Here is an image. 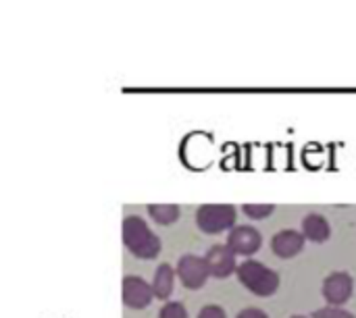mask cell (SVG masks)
I'll return each instance as SVG.
<instances>
[{
    "mask_svg": "<svg viewBox=\"0 0 356 318\" xmlns=\"http://www.w3.org/2000/svg\"><path fill=\"white\" fill-rule=\"evenodd\" d=\"M123 244L140 260H152L161 254V237L154 235L142 217H125L123 221Z\"/></svg>",
    "mask_w": 356,
    "mask_h": 318,
    "instance_id": "1",
    "label": "cell"
},
{
    "mask_svg": "<svg viewBox=\"0 0 356 318\" xmlns=\"http://www.w3.org/2000/svg\"><path fill=\"white\" fill-rule=\"evenodd\" d=\"M236 275H238L240 283L254 296L269 298L280 290V275L259 260H252V258L244 260L238 267Z\"/></svg>",
    "mask_w": 356,
    "mask_h": 318,
    "instance_id": "2",
    "label": "cell"
},
{
    "mask_svg": "<svg viewBox=\"0 0 356 318\" xmlns=\"http://www.w3.org/2000/svg\"><path fill=\"white\" fill-rule=\"evenodd\" d=\"M236 206L232 204H204L196 210V225L207 235H219L236 227Z\"/></svg>",
    "mask_w": 356,
    "mask_h": 318,
    "instance_id": "3",
    "label": "cell"
},
{
    "mask_svg": "<svg viewBox=\"0 0 356 318\" xmlns=\"http://www.w3.org/2000/svg\"><path fill=\"white\" fill-rule=\"evenodd\" d=\"M181 285L186 290H200L204 287V283L211 277V269L204 256H196V254H186L177 260V269H175Z\"/></svg>",
    "mask_w": 356,
    "mask_h": 318,
    "instance_id": "4",
    "label": "cell"
},
{
    "mask_svg": "<svg viewBox=\"0 0 356 318\" xmlns=\"http://www.w3.org/2000/svg\"><path fill=\"white\" fill-rule=\"evenodd\" d=\"M227 246L232 248V252L236 256H252L261 250L263 246V235L259 229L250 227V225H236L229 233H227Z\"/></svg>",
    "mask_w": 356,
    "mask_h": 318,
    "instance_id": "5",
    "label": "cell"
},
{
    "mask_svg": "<svg viewBox=\"0 0 356 318\" xmlns=\"http://www.w3.org/2000/svg\"><path fill=\"white\" fill-rule=\"evenodd\" d=\"M355 292V281L348 273L344 271H338V273H332L325 277L323 281V298L327 302V306H336V308H342L350 296Z\"/></svg>",
    "mask_w": 356,
    "mask_h": 318,
    "instance_id": "6",
    "label": "cell"
},
{
    "mask_svg": "<svg viewBox=\"0 0 356 318\" xmlns=\"http://www.w3.org/2000/svg\"><path fill=\"white\" fill-rule=\"evenodd\" d=\"M152 300H154V292L148 281H144L142 277H136V275H127L123 279V304L127 308L144 310L150 306Z\"/></svg>",
    "mask_w": 356,
    "mask_h": 318,
    "instance_id": "7",
    "label": "cell"
},
{
    "mask_svg": "<svg viewBox=\"0 0 356 318\" xmlns=\"http://www.w3.org/2000/svg\"><path fill=\"white\" fill-rule=\"evenodd\" d=\"M204 258L209 262L211 277H215V279H227L240 267L236 262V254L232 252V248L227 244H215V246H211L209 252L204 254Z\"/></svg>",
    "mask_w": 356,
    "mask_h": 318,
    "instance_id": "8",
    "label": "cell"
},
{
    "mask_svg": "<svg viewBox=\"0 0 356 318\" xmlns=\"http://www.w3.org/2000/svg\"><path fill=\"white\" fill-rule=\"evenodd\" d=\"M305 235L302 231H296V229H284V231H277L271 240V250L277 258H294L298 256L302 250H305Z\"/></svg>",
    "mask_w": 356,
    "mask_h": 318,
    "instance_id": "9",
    "label": "cell"
},
{
    "mask_svg": "<svg viewBox=\"0 0 356 318\" xmlns=\"http://www.w3.org/2000/svg\"><path fill=\"white\" fill-rule=\"evenodd\" d=\"M302 235L313 244H323L332 237V225L323 215L311 212L302 219Z\"/></svg>",
    "mask_w": 356,
    "mask_h": 318,
    "instance_id": "10",
    "label": "cell"
},
{
    "mask_svg": "<svg viewBox=\"0 0 356 318\" xmlns=\"http://www.w3.org/2000/svg\"><path fill=\"white\" fill-rule=\"evenodd\" d=\"M175 277H177V273H175L169 265H159V269H156V273H154V279H152V283H150L156 300L167 302V298H171L173 285H175Z\"/></svg>",
    "mask_w": 356,
    "mask_h": 318,
    "instance_id": "11",
    "label": "cell"
},
{
    "mask_svg": "<svg viewBox=\"0 0 356 318\" xmlns=\"http://www.w3.org/2000/svg\"><path fill=\"white\" fill-rule=\"evenodd\" d=\"M148 215L156 225H173L181 217V208L177 204H150Z\"/></svg>",
    "mask_w": 356,
    "mask_h": 318,
    "instance_id": "12",
    "label": "cell"
},
{
    "mask_svg": "<svg viewBox=\"0 0 356 318\" xmlns=\"http://www.w3.org/2000/svg\"><path fill=\"white\" fill-rule=\"evenodd\" d=\"M242 212L252 221H263V219H269L275 212V206L273 204H244Z\"/></svg>",
    "mask_w": 356,
    "mask_h": 318,
    "instance_id": "13",
    "label": "cell"
},
{
    "mask_svg": "<svg viewBox=\"0 0 356 318\" xmlns=\"http://www.w3.org/2000/svg\"><path fill=\"white\" fill-rule=\"evenodd\" d=\"M159 318H188V310L181 302H165L159 310Z\"/></svg>",
    "mask_w": 356,
    "mask_h": 318,
    "instance_id": "14",
    "label": "cell"
},
{
    "mask_svg": "<svg viewBox=\"0 0 356 318\" xmlns=\"http://www.w3.org/2000/svg\"><path fill=\"white\" fill-rule=\"evenodd\" d=\"M313 318H356L353 312H348V310H344V308H336V306H325V308H319V310H315Z\"/></svg>",
    "mask_w": 356,
    "mask_h": 318,
    "instance_id": "15",
    "label": "cell"
},
{
    "mask_svg": "<svg viewBox=\"0 0 356 318\" xmlns=\"http://www.w3.org/2000/svg\"><path fill=\"white\" fill-rule=\"evenodd\" d=\"M198 318H227V317H225V310H223L221 306L211 304V306H204V308L200 310Z\"/></svg>",
    "mask_w": 356,
    "mask_h": 318,
    "instance_id": "16",
    "label": "cell"
},
{
    "mask_svg": "<svg viewBox=\"0 0 356 318\" xmlns=\"http://www.w3.org/2000/svg\"><path fill=\"white\" fill-rule=\"evenodd\" d=\"M236 318H269L261 308H244Z\"/></svg>",
    "mask_w": 356,
    "mask_h": 318,
    "instance_id": "17",
    "label": "cell"
},
{
    "mask_svg": "<svg viewBox=\"0 0 356 318\" xmlns=\"http://www.w3.org/2000/svg\"><path fill=\"white\" fill-rule=\"evenodd\" d=\"M292 318H307V317H292Z\"/></svg>",
    "mask_w": 356,
    "mask_h": 318,
    "instance_id": "18",
    "label": "cell"
}]
</instances>
